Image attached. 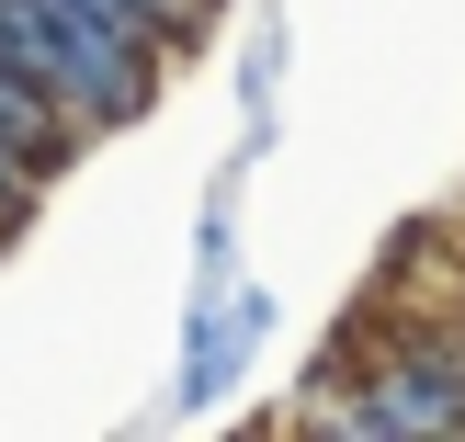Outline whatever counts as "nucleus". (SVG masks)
<instances>
[{"label": "nucleus", "instance_id": "1", "mask_svg": "<svg viewBox=\"0 0 465 442\" xmlns=\"http://www.w3.org/2000/svg\"><path fill=\"white\" fill-rule=\"evenodd\" d=\"M262 329H272V307H262L250 284H239V295L204 284V307H193V352H182V408H216V398H227V375L262 352Z\"/></svg>", "mask_w": 465, "mask_h": 442}]
</instances>
